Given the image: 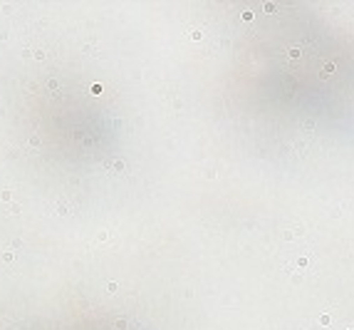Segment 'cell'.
Returning <instances> with one entry per match:
<instances>
[{"label": "cell", "instance_id": "cell-4", "mask_svg": "<svg viewBox=\"0 0 354 330\" xmlns=\"http://www.w3.org/2000/svg\"><path fill=\"white\" fill-rule=\"evenodd\" d=\"M111 167H114L117 171H121V169H124V161H114V164H111Z\"/></svg>", "mask_w": 354, "mask_h": 330}, {"label": "cell", "instance_id": "cell-2", "mask_svg": "<svg viewBox=\"0 0 354 330\" xmlns=\"http://www.w3.org/2000/svg\"><path fill=\"white\" fill-rule=\"evenodd\" d=\"M3 258H5V263H12V261H15V253H10V251H8V253L3 256Z\"/></svg>", "mask_w": 354, "mask_h": 330}, {"label": "cell", "instance_id": "cell-1", "mask_svg": "<svg viewBox=\"0 0 354 330\" xmlns=\"http://www.w3.org/2000/svg\"><path fill=\"white\" fill-rule=\"evenodd\" d=\"M57 213H60V216L67 213V204H65V201H60V204H57Z\"/></svg>", "mask_w": 354, "mask_h": 330}, {"label": "cell", "instance_id": "cell-3", "mask_svg": "<svg viewBox=\"0 0 354 330\" xmlns=\"http://www.w3.org/2000/svg\"><path fill=\"white\" fill-rule=\"evenodd\" d=\"M35 60H45V52L42 50H35Z\"/></svg>", "mask_w": 354, "mask_h": 330}]
</instances>
